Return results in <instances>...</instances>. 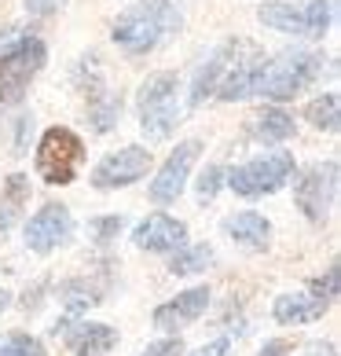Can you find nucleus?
<instances>
[{
  "label": "nucleus",
  "mask_w": 341,
  "mask_h": 356,
  "mask_svg": "<svg viewBox=\"0 0 341 356\" xmlns=\"http://www.w3.org/2000/svg\"><path fill=\"white\" fill-rule=\"evenodd\" d=\"M133 243L140 250H151V254H169V250H180L188 243V224L169 213H151L147 220L136 224Z\"/></svg>",
  "instance_id": "obj_12"
},
{
  "label": "nucleus",
  "mask_w": 341,
  "mask_h": 356,
  "mask_svg": "<svg viewBox=\"0 0 341 356\" xmlns=\"http://www.w3.org/2000/svg\"><path fill=\"white\" fill-rule=\"evenodd\" d=\"M74 235V217L63 202H48L44 209L26 220V246L33 254H51L56 246H63Z\"/></svg>",
  "instance_id": "obj_11"
},
{
  "label": "nucleus",
  "mask_w": 341,
  "mask_h": 356,
  "mask_svg": "<svg viewBox=\"0 0 341 356\" xmlns=\"http://www.w3.org/2000/svg\"><path fill=\"white\" fill-rule=\"evenodd\" d=\"M0 356H48V349L41 338L26 331H11V334H0Z\"/></svg>",
  "instance_id": "obj_24"
},
{
  "label": "nucleus",
  "mask_w": 341,
  "mask_h": 356,
  "mask_svg": "<svg viewBox=\"0 0 341 356\" xmlns=\"http://www.w3.org/2000/svg\"><path fill=\"white\" fill-rule=\"evenodd\" d=\"M85 162V140L67 125L44 129L41 143H37V177L51 188H67L77 180Z\"/></svg>",
  "instance_id": "obj_4"
},
{
  "label": "nucleus",
  "mask_w": 341,
  "mask_h": 356,
  "mask_svg": "<svg viewBox=\"0 0 341 356\" xmlns=\"http://www.w3.org/2000/svg\"><path fill=\"white\" fill-rule=\"evenodd\" d=\"M48 63V44L41 37L26 33L22 41L0 56V103H19L26 96V88L33 85V77L44 70Z\"/></svg>",
  "instance_id": "obj_6"
},
{
  "label": "nucleus",
  "mask_w": 341,
  "mask_h": 356,
  "mask_svg": "<svg viewBox=\"0 0 341 356\" xmlns=\"http://www.w3.org/2000/svg\"><path fill=\"white\" fill-rule=\"evenodd\" d=\"M194 188H199V202H213L217 191L224 188V169H220V165H206Z\"/></svg>",
  "instance_id": "obj_26"
},
{
  "label": "nucleus",
  "mask_w": 341,
  "mask_h": 356,
  "mask_svg": "<svg viewBox=\"0 0 341 356\" xmlns=\"http://www.w3.org/2000/svg\"><path fill=\"white\" fill-rule=\"evenodd\" d=\"M301 19H305V37L319 41L334 22V0H308V4L301 8Z\"/></svg>",
  "instance_id": "obj_22"
},
{
  "label": "nucleus",
  "mask_w": 341,
  "mask_h": 356,
  "mask_svg": "<svg viewBox=\"0 0 341 356\" xmlns=\"http://www.w3.org/2000/svg\"><path fill=\"white\" fill-rule=\"evenodd\" d=\"M338 294V268L326 272V283H312L308 294H279L275 298V320L279 323H312L323 320V312L331 309V301Z\"/></svg>",
  "instance_id": "obj_9"
},
{
  "label": "nucleus",
  "mask_w": 341,
  "mask_h": 356,
  "mask_svg": "<svg viewBox=\"0 0 341 356\" xmlns=\"http://www.w3.org/2000/svg\"><path fill=\"white\" fill-rule=\"evenodd\" d=\"M250 133L260 143H283V140L294 136V118L279 107H265L250 118Z\"/></svg>",
  "instance_id": "obj_18"
},
{
  "label": "nucleus",
  "mask_w": 341,
  "mask_h": 356,
  "mask_svg": "<svg viewBox=\"0 0 341 356\" xmlns=\"http://www.w3.org/2000/svg\"><path fill=\"white\" fill-rule=\"evenodd\" d=\"M338 107H341L338 92H323V96H316L305 107V118L316 129H323V133H334V129H338Z\"/></svg>",
  "instance_id": "obj_23"
},
{
  "label": "nucleus",
  "mask_w": 341,
  "mask_h": 356,
  "mask_svg": "<svg viewBox=\"0 0 341 356\" xmlns=\"http://www.w3.org/2000/svg\"><path fill=\"white\" fill-rule=\"evenodd\" d=\"M143 356H183V341L180 338H162V341H151Z\"/></svg>",
  "instance_id": "obj_29"
},
{
  "label": "nucleus",
  "mask_w": 341,
  "mask_h": 356,
  "mask_svg": "<svg viewBox=\"0 0 341 356\" xmlns=\"http://www.w3.org/2000/svg\"><path fill=\"white\" fill-rule=\"evenodd\" d=\"M290 349H294L290 341H268V346L260 349V356H283V353H290Z\"/></svg>",
  "instance_id": "obj_32"
},
{
  "label": "nucleus",
  "mask_w": 341,
  "mask_h": 356,
  "mask_svg": "<svg viewBox=\"0 0 341 356\" xmlns=\"http://www.w3.org/2000/svg\"><path fill=\"white\" fill-rule=\"evenodd\" d=\"M183 26L173 0H136L114 19L110 37L125 56H151Z\"/></svg>",
  "instance_id": "obj_1"
},
{
  "label": "nucleus",
  "mask_w": 341,
  "mask_h": 356,
  "mask_svg": "<svg viewBox=\"0 0 341 356\" xmlns=\"http://www.w3.org/2000/svg\"><path fill=\"white\" fill-rule=\"evenodd\" d=\"M22 8L30 19H51L63 8V0H22Z\"/></svg>",
  "instance_id": "obj_28"
},
{
  "label": "nucleus",
  "mask_w": 341,
  "mask_h": 356,
  "mask_svg": "<svg viewBox=\"0 0 341 356\" xmlns=\"http://www.w3.org/2000/svg\"><path fill=\"white\" fill-rule=\"evenodd\" d=\"M224 232L231 235V243H239L246 250H265L272 239V224L257 213V209H242L224 220Z\"/></svg>",
  "instance_id": "obj_17"
},
{
  "label": "nucleus",
  "mask_w": 341,
  "mask_h": 356,
  "mask_svg": "<svg viewBox=\"0 0 341 356\" xmlns=\"http://www.w3.org/2000/svg\"><path fill=\"white\" fill-rule=\"evenodd\" d=\"M151 165H154V154L147 147H140V143H128V147L107 154L96 169H92V188H99V191L128 188V184L147 177Z\"/></svg>",
  "instance_id": "obj_8"
},
{
  "label": "nucleus",
  "mask_w": 341,
  "mask_h": 356,
  "mask_svg": "<svg viewBox=\"0 0 341 356\" xmlns=\"http://www.w3.org/2000/svg\"><path fill=\"white\" fill-rule=\"evenodd\" d=\"M26 37V30H19V26H4V30H0V56H4V51H11L19 41Z\"/></svg>",
  "instance_id": "obj_30"
},
{
  "label": "nucleus",
  "mask_w": 341,
  "mask_h": 356,
  "mask_svg": "<svg viewBox=\"0 0 341 356\" xmlns=\"http://www.w3.org/2000/svg\"><path fill=\"white\" fill-rule=\"evenodd\" d=\"M51 334L63 338L77 356H107L117 346V331L107 323H70L63 320L51 327Z\"/></svg>",
  "instance_id": "obj_13"
},
{
  "label": "nucleus",
  "mask_w": 341,
  "mask_h": 356,
  "mask_svg": "<svg viewBox=\"0 0 341 356\" xmlns=\"http://www.w3.org/2000/svg\"><path fill=\"white\" fill-rule=\"evenodd\" d=\"M199 154H202V143L199 140H183L176 143V151L165 158V165L158 169V177L151 180V202L154 206H169V202H176L183 188H188V177H191V165L199 162Z\"/></svg>",
  "instance_id": "obj_10"
},
{
  "label": "nucleus",
  "mask_w": 341,
  "mask_h": 356,
  "mask_svg": "<svg viewBox=\"0 0 341 356\" xmlns=\"http://www.w3.org/2000/svg\"><path fill=\"white\" fill-rule=\"evenodd\" d=\"M338 199V162H316L294 184V202L312 224H323L331 217V206Z\"/></svg>",
  "instance_id": "obj_7"
},
{
  "label": "nucleus",
  "mask_w": 341,
  "mask_h": 356,
  "mask_svg": "<svg viewBox=\"0 0 341 356\" xmlns=\"http://www.w3.org/2000/svg\"><path fill=\"white\" fill-rule=\"evenodd\" d=\"M213 261H217V254L209 246H188V243H183L180 250H173L169 272H173V275H194V272H206Z\"/></svg>",
  "instance_id": "obj_21"
},
{
  "label": "nucleus",
  "mask_w": 341,
  "mask_h": 356,
  "mask_svg": "<svg viewBox=\"0 0 341 356\" xmlns=\"http://www.w3.org/2000/svg\"><path fill=\"white\" fill-rule=\"evenodd\" d=\"M257 19L275 33H290V37H305V19H301V8L283 4V0H268V4L257 8Z\"/></svg>",
  "instance_id": "obj_20"
},
{
  "label": "nucleus",
  "mask_w": 341,
  "mask_h": 356,
  "mask_svg": "<svg viewBox=\"0 0 341 356\" xmlns=\"http://www.w3.org/2000/svg\"><path fill=\"white\" fill-rule=\"evenodd\" d=\"M30 202V177L22 173H11L4 180V202H0V209H8V213H19V206Z\"/></svg>",
  "instance_id": "obj_25"
},
{
  "label": "nucleus",
  "mask_w": 341,
  "mask_h": 356,
  "mask_svg": "<svg viewBox=\"0 0 341 356\" xmlns=\"http://www.w3.org/2000/svg\"><path fill=\"white\" fill-rule=\"evenodd\" d=\"M85 96H88V118L96 133H110L122 118V92H110L103 85L99 70H92V81H85Z\"/></svg>",
  "instance_id": "obj_15"
},
{
  "label": "nucleus",
  "mask_w": 341,
  "mask_h": 356,
  "mask_svg": "<svg viewBox=\"0 0 341 356\" xmlns=\"http://www.w3.org/2000/svg\"><path fill=\"white\" fill-rule=\"evenodd\" d=\"M107 298V286L92 283V280H67L59 286V305L67 309L70 316L77 312H88L92 305H99V301Z\"/></svg>",
  "instance_id": "obj_19"
},
{
  "label": "nucleus",
  "mask_w": 341,
  "mask_h": 356,
  "mask_svg": "<svg viewBox=\"0 0 341 356\" xmlns=\"http://www.w3.org/2000/svg\"><path fill=\"white\" fill-rule=\"evenodd\" d=\"M231 48H235V41H228V44H220L213 56H209V63L194 74V85H191V96H188V103L191 107H202L206 99H213L217 96V85H220V77H224V70H228V63H231Z\"/></svg>",
  "instance_id": "obj_16"
},
{
  "label": "nucleus",
  "mask_w": 341,
  "mask_h": 356,
  "mask_svg": "<svg viewBox=\"0 0 341 356\" xmlns=\"http://www.w3.org/2000/svg\"><path fill=\"white\" fill-rule=\"evenodd\" d=\"M294 173L297 162L290 151H265L253 162L235 165L231 173H224V184L242 199H260V195H275L279 188H286Z\"/></svg>",
  "instance_id": "obj_5"
},
{
  "label": "nucleus",
  "mask_w": 341,
  "mask_h": 356,
  "mask_svg": "<svg viewBox=\"0 0 341 356\" xmlns=\"http://www.w3.org/2000/svg\"><path fill=\"white\" fill-rule=\"evenodd\" d=\"M319 70H323V56H316V51H283L272 63H265L253 96H265L272 103L294 99L297 92H305L316 81Z\"/></svg>",
  "instance_id": "obj_3"
},
{
  "label": "nucleus",
  "mask_w": 341,
  "mask_h": 356,
  "mask_svg": "<svg viewBox=\"0 0 341 356\" xmlns=\"http://www.w3.org/2000/svg\"><path fill=\"white\" fill-rule=\"evenodd\" d=\"M136 107H140V129L147 140H169L173 129L180 125L183 107H180V77L173 70H158L151 74L147 81L140 85V96H136Z\"/></svg>",
  "instance_id": "obj_2"
},
{
  "label": "nucleus",
  "mask_w": 341,
  "mask_h": 356,
  "mask_svg": "<svg viewBox=\"0 0 341 356\" xmlns=\"http://www.w3.org/2000/svg\"><path fill=\"white\" fill-rule=\"evenodd\" d=\"M11 305V294H8V290H0V312H4Z\"/></svg>",
  "instance_id": "obj_33"
},
{
  "label": "nucleus",
  "mask_w": 341,
  "mask_h": 356,
  "mask_svg": "<svg viewBox=\"0 0 341 356\" xmlns=\"http://www.w3.org/2000/svg\"><path fill=\"white\" fill-rule=\"evenodd\" d=\"M194 356H231V341L228 338H217V341H209V346H202Z\"/></svg>",
  "instance_id": "obj_31"
},
{
  "label": "nucleus",
  "mask_w": 341,
  "mask_h": 356,
  "mask_svg": "<svg viewBox=\"0 0 341 356\" xmlns=\"http://www.w3.org/2000/svg\"><path fill=\"white\" fill-rule=\"evenodd\" d=\"M206 309H209V286H191L183 294H176L173 301L154 309V327L158 331H180V327L199 320Z\"/></svg>",
  "instance_id": "obj_14"
},
{
  "label": "nucleus",
  "mask_w": 341,
  "mask_h": 356,
  "mask_svg": "<svg viewBox=\"0 0 341 356\" xmlns=\"http://www.w3.org/2000/svg\"><path fill=\"white\" fill-rule=\"evenodd\" d=\"M122 217H92L88 220V235L96 239L99 246H107V243H114L117 239V232H122Z\"/></svg>",
  "instance_id": "obj_27"
}]
</instances>
